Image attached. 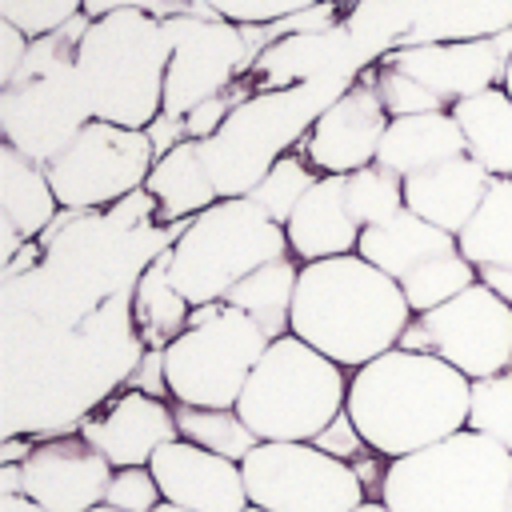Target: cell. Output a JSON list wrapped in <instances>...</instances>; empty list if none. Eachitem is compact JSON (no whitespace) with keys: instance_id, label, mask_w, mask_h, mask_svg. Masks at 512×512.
<instances>
[{"instance_id":"33","label":"cell","mask_w":512,"mask_h":512,"mask_svg":"<svg viewBox=\"0 0 512 512\" xmlns=\"http://www.w3.org/2000/svg\"><path fill=\"white\" fill-rule=\"evenodd\" d=\"M468 428L512 452V372L472 380Z\"/></svg>"},{"instance_id":"46","label":"cell","mask_w":512,"mask_h":512,"mask_svg":"<svg viewBox=\"0 0 512 512\" xmlns=\"http://www.w3.org/2000/svg\"><path fill=\"white\" fill-rule=\"evenodd\" d=\"M36 256H40V244H36V240H28V244H24V248H20V252H16V256H12L8 264H4V276L12 280V276H16L20 268H28V264H36Z\"/></svg>"},{"instance_id":"8","label":"cell","mask_w":512,"mask_h":512,"mask_svg":"<svg viewBox=\"0 0 512 512\" xmlns=\"http://www.w3.org/2000/svg\"><path fill=\"white\" fill-rule=\"evenodd\" d=\"M172 284L192 308L220 304L248 272L292 256L284 224H276L252 196H224L200 216L184 220L172 248Z\"/></svg>"},{"instance_id":"38","label":"cell","mask_w":512,"mask_h":512,"mask_svg":"<svg viewBox=\"0 0 512 512\" xmlns=\"http://www.w3.org/2000/svg\"><path fill=\"white\" fill-rule=\"evenodd\" d=\"M248 96H252V92H244V88L232 84L228 92H220V96L196 104V108L184 116V140H208V136H216L220 124L232 116V108H236L240 100H248Z\"/></svg>"},{"instance_id":"20","label":"cell","mask_w":512,"mask_h":512,"mask_svg":"<svg viewBox=\"0 0 512 512\" xmlns=\"http://www.w3.org/2000/svg\"><path fill=\"white\" fill-rule=\"evenodd\" d=\"M496 176H488L468 152L444 164H432L416 176L404 180V208L424 216L428 224L460 236L464 224L476 216V208L484 204L488 188Z\"/></svg>"},{"instance_id":"7","label":"cell","mask_w":512,"mask_h":512,"mask_svg":"<svg viewBox=\"0 0 512 512\" xmlns=\"http://www.w3.org/2000/svg\"><path fill=\"white\" fill-rule=\"evenodd\" d=\"M352 372L316 352L300 336H276L260 364L252 368L236 412L244 424L268 440H300L312 444L344 408H348Z\"/></svg>"},{"instance_id":"15","label":"cell","mask_w":512,"mask_h":512,"mask_svg":"<svg viewBox=\"0 0 512 512\" xmlns=\"http://www.w3.org/2000/svg\"><path fill=\"white\" fill-rule=\"evenodd\" d=\"M396 68L416 76L428 92H436L448 108L500 88L508 60H512V28L492 32V36H472V40H436V44H400L384 52Z\"/></svg>"},{"instance_id":"43","label":"cell","mask_w":512,"mask_h":512,"mask_svg":"<svg viewBox=\"0 0 512 512\" xmlns=\"http://www.w3.org/2000/svg\"><path fill=\"white\" fill-rule=\"evenodd\" d=\"M148 140H152V148H156V156H164V152H172L180 140H184V120L180 116H168V112H160L148 128Z\"/></svg>"},{"instance_id":"13","label":"cell","mask_w":512,"mask_h":512,"mask_svg":"<svg viewBox=\"0 0 512 512\" xmlns=\"http://www.w3.org/2000/svg\"><path fill=\"white\" fill-rule=\"evenodd\" d=\"M172 60L164 76V112L188 116L196 104L228 92L236 76L248 68L252 52L244 40V28L232 20H220L212 12H188L164 20Z\"/></svg>"},{"instance_id":"49","label":"cell","mask_w":512,"mask_h":512,"mask_svg":"<svg viewBox=\"0 0 512 512\" xmlns=\"http://www.w3.org/2000/svg\"><path fill=\"white\" fill-rule=\"evenodd\" d=\"M156 512H192V508H180V504H168V500H164Z\"/></svg>"},{"instance_id":"29","label":"cell","mask_w":512,"mask_h":512,"mask_svg":"<svg viewBox=\"0 0 512 512\" xmlns=\"http://www.w3.org/2000/svg\"><path fill=\"white\" fill-rule=\"evenodd\" d=\"M176 428L180 440L208 448L216 456H228L236 464H244L252 456V448L260 444V436L244 424V416L236 408H196V404H176Z\"/></svg>"},{"instance_id":"51","label":"cell","mask_w":512,"mask_h":512,"mask_svg":"<svg viewBox=\"0 0 512 512\" xmlns=\"http://www.w3.org/2000/svg\"><path fill=\"white\" fill-rule=\"evenodd\" d=\"M92 512H116V508H108V504H100V508H92Z\"/></svg>"},{"instance_id":"18","label":"cell","mask_w":512,"mask_h":512,"mask_svg":"<svg viewBox=\"0 0 512 512\" xmlns=\"http://www.w3.org/2000/svg\"><path fill=\"white\" fill-rule=\"evenodd\" d=\"M148 468L168 504H180L192 512H248L252 508L244 468L236 460L196 448L188 440L164 444Z\"/></svg>"},{"instance_id":"1","label":"cell","mask_w":512,"mask_h":512,"mask_svg":"<svg viewBox=\"0 0 512 512\" xmlns=\"http://www.w3.org/2000/svg\"><path fill=\"white\" fill-rule=\"evenodd\" d=\"M472 380L432 352L392 348L348 380V416L376 456L400 460L468 428Z\"/></svg>"},{"instance_id":"42","label":"cell","mask_w":512,"mask_h":512,"mask_svg":"<svg viewBox=\"0 0 512 512\" xmlns=\"http://www.w3.org/2000/svg\"><path fill=\"white\" fill-rule=\"evenodd\" d=\"M128 388H140L148 396H168V376H164V348H148L140 368L132 372Z\"/></svg>"},{"instance_id":"17","label":"cell","mask_w":512,"mask_h":512,"mask_svg":"<svg viewBox=\"0 0 512 512\" xmlns=\"http://www.w3.org/2000/svg\"><path fill=\"white\" fill-rule=\"evenodd\" d=\"M80 436L112 468H148L164 444L180 440L176 404H168L164 396H148L140 388H124L96 416L80 420Z\"/></svg>"},{"instance_id":"21","label":"cell","mask_w":512,"mask_h":512,"mask_svg":"<svg viewBox=\"0 0 512 512\" xmlns=\"http://www.w3.org/2000/svg\"><path fill=\"white\" fill-rule=\"evenodd\" d=\"M460 256L476 268L480 284L512 304V176H496L476 216L456 236Z\"/></svg>"},{"instance_id":"11","label":"cell","mask_w":512,"mask_h":512,"mask_svg":"<svg viewBox=\"0 0 512 512\" xmlns=\"http://www.w3.org/2000/svg\"><path fill=\"white\" fill-rule=\"evenodd\" d=\"M248 500L264 512H356L364 504L360 468L316 444L268 440L240 464Z\"/></svg>"},{"instance_id":"2","label":"cell","mask_w":512,"mask_h":512,"mask_svg":"<svg viewBox=\"0 0 512 512\" xmlns=\"http://www.w3.org/2000/svg\"><path fill=\"white\" fill-rule=\"evenodd\" d=\"M412 308L400 280L368 264L360 252L300 264L292 300V336L356 372L376 356L400 348Z\"/></svg>"},{"instance_id":"31","label":"cell","mask_w":512,"mask_h":512,"mask_svg":"<svg viewBox=\"0 0 512 512\" xmlns=\"http://www.w3.org/2000/svg\"><path fill=\"white\" fill-rule=\"evenodd\" d=\"M320 180V172L308 164V156L296 148V152H288V156H280L268 172H264V180L248 192L276 224H288V216H292V208L304 200V192L312 188Z\"/></svg>"},{"instance_id":"30","label":"cell","mask_w":512,"mask_h":512,"mask_svg":"<svg viewBox=\"0 0 512 512\" xmlns=\"http://www.w3.org/2000/svg\"><path fill=\"white\" fill-rule=\"evenodd\" d=\"M476 280H480L476 268H472V264L460 256V248H456V252H440V256L416 264V268L400 280V292H404L412 316H420V312H432V308L448 304L452 296H460V292L472 288Z\"/></svg>"},{"instance_id":"44","label":"cell","mask_w":512,"mask_h":512,"mask_svg":"<svg viewBox=\"0 0 512 512\" xmlns=\"http://www.w3.org/2000/svg\"><path fill=\"white\" fill-rule=\"evenodd\" d=\"M24 492V464H0V496Z\"/></svg>"},{"instance_id":"37","label":"cell","mask_w":512,"mask_h":512,"mask_svg":"<svg viewBox=\"0 0 512 512\" xmlns=\"http://www.w3.org/2000/svg\"><path fill=\"white\" fill-rule=\"evenodd\" d=\"M104 504L116 512H156L164 504V496H160L152 468H116Z\"/></svg>"},{"instance_id":"16","label":"cell","mask_w":512,"mask_h":512,"mask_svg":"<svg viewBox=\"0 0 512 512\" xmlns=\"http://www.w3.org/2000/svg\"><path fill=\"white\" fill-rule=\"evenodd\" d=\"M112 472L116 468L80 432H64L32 444L24 460V492L48 512H92L104 504Z\"/></svg>"},{"instance_id":"25","label":"cell","mask_w":512,"mask_h":512,"mask_svg":"<svg viewBox=\"0 0 512 512\" xmlns=\"http://www.w3.org/2000/svg\"><path fill=\"white\" fill-rule=\"evenodd\" d=\"M0 216L16 224L24 240L48 236L60 216V200L52 192L44 164L28 160L12 144H0Z\"/></svg>"},{"instance_id":"41","label":"cell","mask_w":512,"mask_h":512,"mask_svg":"<svg viewBox=\"0 0 512 512\" xmlns=\"http://www.w3.org/2000/svg\"><path fill=\"white\" fill-rule=\"evenodd\" d=\"M28 48H32V36H28V32H20L16 24L0 20V88H4L20 68H24Z\"/></svg>"},{"instance_id":"50","label":"cell","mask_w":512,"mask_h":512,"mask_svg":"<svg viewBox=\"0 0 512 512\" xmlns=\"http://www.w3.org/2000/svg\"><path fill=\"white\" fill-rule=\"evenodd\" d=\"M504 92L512 96V60H508V72H504Z\"/></svg>"},{"instance_id":"22","label":"cell","mask_w":512,"mask_h":512,"mask_svg":"<svg viewBox=\"0 0 512 512\" xmlns=\"http://www.w3.org/2000/svg\"><path fill=\"white\" fill-rule=\"evenodd\" d=\"M464 132L452 116V108H440V112H420V116H396L388 120V132L380 140V152H376V164L396 172L400 180L432 168V164H444V160H456L464 156Z\"/></svg>"},{"instance_id":"34","label":"cell","mask_w":512,"mask_h":512,"mask_svg":"<svg viewBox=\"0 0 512 512\" xmlns=\"http://www.w3.org/2000/svg\"><path fill=\"white\" fill-rule=\"evenodd\" d=\"M372 84H376V96L384 104V112L396 120V116H420V112H440L448 108L436 92H428L416 76H408L404 68H396L392 60H376L372 64Z\"/></svg>"},{"instance_id":"26","label":"cell","mask_w":512,"mask_h":512,"mask_svg":"<svg viewBox=\"0 0 512 512\" xmlns=\"http://www.w3.org/2000/svg\"><path fill=\"white\" fill-rule=\"evenodd\" d=\"M452 116L464 132L468 156L488 176H512V96L504 84L452 104Z\"/></svg>"},{"instance_id":"47","label":"cell","mask_w":512,"mask_h":512,"mask_svg":"<svg viewBox=\"0 0 512 512\" xmlns=\"http://www.w3.org/2000/svg\"><path fill=\"white\" fill-rule=\"evenodd\" d=\"M0 512H48V508L36 504L28 492H20V496H0Z\"/></svg>"},{"instance_id":"52","label":"cell","mask_w":512,"mask_h":512,"mask_svg":"<svg viewBox=\"0 0 512 512\" xmlns=\"http://www.w3.org/2000/svg\"><path fill=\"white\" fill-rule=\"evenodd\" d=\"M248 512H264V508H256V504H252V508H248Z\"/></svg>"},{"instance_id":"28","label":"cell","mask_w":512,"mask_h":512,"mask_svg":"<svg viewBox=\"0 0 512 512\" xmlns=\"http://www.w3.org/2000/svg\"><path fill=\"white\" fill-rule=\"evenodd\" d=\"M132 316L136 328L144 336L148 348H168L192 320V304L180 296V288L172 284V256L168 248L144 268V276L136 280L132 292Z\"/></svg>"},{"instance_id":"5","label":"cell","mask_w":512,"mask_h":512,"mask_svg":"<svg viewBox=\"0 0 512 512\" xmlns=\"http://www.w3.org/2000/svg\"><path fill=\"white\" fill-rule=\"evenodd\" d=\"M92 16L80 12L60 32L36 36L24 68L0 88V136L36 164H48L88 120L92 104L76 68V44Z\"/></svg>"},{"instance_id":"23","label":"cell","mask_w":512,"mask_h":512,"mask_svg":"<svg viewBox=\"0 0 512 512\" xmlns=\"http://www.w3.org/2000/svg\"><path fill=\"white\" fill-rule=\"evenodd\" d=\"M144 196L156 204L160 220H172V224H184V220L200 216L204 208H212L216 200H224L208 172L200 140H180L172 152L156 156Z\"/></svg>"},{"instance_id":"9","label":"cell","mask_w":512,"mask_h":512,"mask_svg":"<svg viewBox=\"0 0 512 512\" xmlns=\"http://www.w3.org/2000/svg\"><path fill=\"white\" fill-rule=\"evenodd\" d=\"M268 344V332L224 300L192 308L188 328L164 348L168 396L196 408H236Z\"/></svg>"},{"instance_id":"10","label":"cell","mask_w":512,"mask_h":512,"mask_svg":"<svg viewBox=\"0 0 512 512\" xmlns=\"http://www.w3.org/2000/svg\"><path fill=\"white\" fill-rule=\"evenodd\" d=\"M152 164H156V148L144 128L88 120L44 164V172L64 212H92L132 192H144Z\"/></svg>"},{"instance_id":"6","label":"cell","mask_w":512,"mask_h":512,"mask_svg":"<svg viewBox=\"0 0 512 512\" xmlns=\"http://www.w3.org/2000/svg\"><path fill=\"white\" fill-rule=\"evenodd\" d=\"M380 500L388 512H512V452L464 428L388 460Z\"/></svg>"},{"instance_id":"48","label":"cell","mask_w":512,"mask_h":512,"mask_svg":"<svg viewBox=\"0 0 512 512\" xmlns=\"http://www.w3.org/2000/svg\"><path fill=\"white\" fill-rule=\"evenodd\" d=\"M356 512H388V508H384V500H364Z\"/></svg>"},{"instance_id":"14","label":"cell","mask_w":512,"mask_h":512,"mask_svg":"<svg viewBox=\"0 0 512 512\" xmlns=\"http://www.w3.org/2000/svg\"><path fill=\"white\" fill-rule=\"evenodd\" d=\"M388 112L372 84V64L316 116L300 152L320 176H352L356 168L376 164L380 140L388 132Z\"/></svg>"},{"instance_id":"19","label":"cell","mask_w":512,"mask_h":512,"mask_svg":"<svg viewBox=\"0 0 512 512\" xmlns=\"http://www.w3.org/2000/svg\"><path fill=\"white\" fill-rule=\"evenodd\" d=\"M360 220L348 208V184L344 176H320L304 200L292 208L284 236H288V252L300 264L312 260H328V256H348L360 248Z\"/></svg>"},{"instance_id":"32","label":"cell","mask_w":512,"mask_h":512,"mask_svg":"<svg viewBox=\"0 0 512 512\" xmlns=\"http://www.w3.org/2000/svg\"><path fill=\"white\" fill-rule=\"evenodd\" d=\"M344 184H348V208L360 220V228L384 224L404 212V180L380 164L356 168L352 176H344Z\"/></svg>"},{"instance_id":"24","label":"cell","mask_w":512,"mask_h":512,"mask_svg":"<svg viewBox=\"0 0 512 512\" xmlns=\"http://www.w3.org/2000/svg\"><path fill=\"white\" fill-rule=\"evenodd\" d=\"M356 252L368 264H376L380 272H388L392 280H404L416 264H424V260H432L440 252H456V236L404 208L400 216L364 228Z\"/></svg>"},{"instance_id":"3","label":"cell","mask_w":512,"mask_h":512,"mask_svg":"<svg viewBox=\"0 0 512 512\" xmlns=\"http://www.w3.org/2000/svg\"><path fill=\"white\" fill-rule=\"evenodd\" d=\"M168 60L172 44L164 20L148 12L96 16L76 44V68L92 104V120L148 128L164 112Z\"/></svg>"},{"instance_id":"39","label":"cell","mask_w":512,"mask_h":512,"mask_svg":"<svg viewBox=\"0 0 512 512\" xmlns=\"http://www.w3.org/2000/svg\"><path fill=\"white\" fill-rule=\"evenodd\" d=\"M84 12L108 16V12H148L156 20H172V16H188V12H208L200 0H84Z\"/></svg>"},{"instance_id":"35","label":"cell","mask_w":512,"mask_h":512,"mask_svg":"<svg viewBox=\"0 0 512 512\" xmlns=\"http://www.w3.org/2000/svg\"><path fill=\"white\" fill-rule=\"evenodd\" d=\"M80 12H84V0H0V20L16 24L32 40L48 36V32H60Z\"/></svg>"},{"instance_id":"27","label":"cell","mask_w":512,"mask_h":512,"mask_svg":"<svg viewBox=\"0 0 512 512\" xmlns=\"http://www.w3.org/2000/svg\"><path fill=\"white\" fill-rule=\"evenodd\" d=\"M296 280H300V260H296V256H280V260H268V264H260L256 272H248V276L224 296V304L248 312V316L268 332V340H276V336H288V332H292Z\"/></svg>"},{"instance_id":"36","label":"cell","mask_w":512,"mask_h":512,"mask_svg":"<svg viewBox=\"0 0 512 512\" xmlns=\"http://www.w3.org/2000/svg\"><path fill=\"white\" fill-rule=\"evenodd\" d=\"M212 16L220 20H232L240 28H264V24H280L320 0H200Z\"/></svg>"},{"instance_id":"12","label":"cell","mask_w":512,"mask_h":512,"mask_svg":"<svg viewBox=\"0 0 512 512\" xmlns=\"http://www.w3.org/2000/svg\"><path fill=\"white\" fill-rule=\"evenodd\" d=\"M400 348L432 352L468 380L512 372V304L476 280L448 304L412 316Z\"/></svg>"},{"instance_id":"45","label":"cell","mask_w":512,"mask_h":512,"mask_svg":"<svg viewBox=\"0 0 512 512\" xmlns=\"http://www.w3.org/2000/svg\"><path fill=\"white\" fill-rule=\"evenodd\" d=\"M32 452V440H20V436H4V448H0V464H24Z\"/></svg>"},{"instance_id":"40","label":"cell","mask_w":512,"mask_h":512,"mask_svg":"<svg viewBox=\"0 0 512 512\" xmlns=\"http://www.w3.org/2000/svg\"><path fill=\"white\" fill-rule=\"evenodd\" d=\"M320 452H328V456H336V460H344V464H352L356 456H364V452H372L368 448V440L360 436V428L352 424V416H348V408L312 440Z\"/></svg>"},{"instance_id":"4","label":"cell","mask_w":512,"mask_h":512,"mask_svg":"<svg viewBox=\"0 0 512 512\" xmlns=\"http://www.w3.org/2000/svg\"><path fill=\"white\" fill-rule=\"evenodd\" d=\"M348 84H352L348 76H312L240 100L232 116L220 124V132L200 140L220 196H248L280 156L304 144L316 116Z\"/></svg>"}]
</instances>
